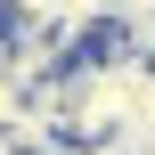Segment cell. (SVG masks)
Returning <instances> with one entry per match:
<instances>
[{"instance_id":"obj_3","label":"cell","mask_w":155,"mask_h":155,"mask_svg":"<svg viewBox=\"0 0 155 155\" xmlns=\"http://www.w3.org/2000/svg\"><path fill=\"white\" fill-rule=\"evenodd\" d=\"M0 155H16V139H8V131H0Z\"/></svg>"},{"instance_id":"obj_1","label":"cell","mask_w":155,"mask_h":155,"mask_svg":"<svg viewBox=\"0 0 155 155\" xmlns=\"http://www.w3.org/2000/svg\"><path fill=\"white\" fill-rule=\"evenodd\" d=\"M16 114H25V82H16V74H0V131H8Z\"/></svg>"},{"instance_id":"obj_2","label":"cell","mask_w":155,"mask_h":155,"mask_svg":"<svg viewBox=\"0 0 155 155\" xmlns=\"http://www.w3.org/2000/svg\"><path fill=\"white\" fill-rule=\"evenodd\" d=\"M114 16H155V0H114Z\"/></svg>"}]
</instances>
